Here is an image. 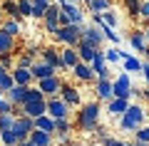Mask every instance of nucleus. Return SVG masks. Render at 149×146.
Instances as JSON below:
<instances>
[{"label": "nucleus", "instance_id": "nucleus-1", "mask_svg": "<svg viewBox=\"0 0 149 146\" xmlns=\"http://www.w3.org/2000/svg\"><path fill=\"white\" fill-rule=\"evenodd\" d=\"M144 119H147V111H144L139 104H129L127 111L122 114V121H119V124H122L124 131H137Z\"/></svg>", "mask_w": 149, "mask_h": 146}, {"label": "nucleus", "instance_id": "nucleus-2", "mask_svg": "<svg viewBox=\"0 0 149 146\" xmlns=\"http://www.w3.org/2000/svg\"><path fill=\"white\" fill-rule=\"evenodd\" d=\"M55 37H57L62 45L77 47V42L82 40V25H74V22H70V25H60V30L55 32Z\"/></svg>", "mask_w": 149, "mask_h": 146}, {"label": "nucleus", "instance_id": "nucleus-3", "mask_svg": "<svg viewBox=\"0 0 149 146\" xmlns=\"http://www.w3.org/2000/svg\"><path fill=\"white\" fill-rule=\"evenodd\" d=\"M97 121H100V107H97L95 102L87 104V107H82V111H80V129L95 131L97 129Z\"/></svg>", "mask_w": 149, "mask_h": 146}, {"label": "nucleus", "instance_id": "nucleus-4", "mask_svg": "<svg viewBox=\"0 0 149 146\" xmlns=\"http://www.w3.org/2000/svg\"><path fill=\"white\" fill-rule=\"evenodd\" d=\"M112 89H114V97H122V99H129V97L134 94V89H132V79H129L127 72L119 74L117 82H112Z\"/></svg>", "mask_w": 149, "mask_h": 146}, {"label": "nucleus", "instance_id": "nucleus-5", "mask_svg": "<svg viewBox=\"0 0 149 146\" xmlns=\"http://www.w3.org/2000/svg\"><path fill=\"white\" fill-rule=\"evenodd\" d=\"M67 109H70V104L62 97H50L47 99V114L52 116V119H65V116H67Z\"/></svg>", "mask_w": 149, "mask_h": 146}, {"label": "nucleus", "instance_id": "nucleus-6", "mask_svg": "<svg viewBox=\"0 0 149 146\" xmlns=\"http://www.w3.org/2000/svg\"><path fill=\"white\" fill-rule=\"evenodd\" d=\"M32 129H35V119H32V116H25V114H20L15 119V124H13V131L17 134V139H20V141L27 139Z\"/></svg>", "mask_w": 149, "mask_h": 146}, {"label": "nucleus", "instance_id": "nucleus-7", "mask_svg": "<svg viewBox=\"0 0 149 146\" xmlns=\"http://www.w3.org/2000/svg\"><path fill=\"white\" fill-rule=\"evenodd\" d=\"M82 40H85L87 45H92V47H97V50H100L102 40H104V32H102V30H100V27H97V25L82 27Z\"/></svg>", "mask_w": 149, "mask_h": 146}, {"label": "nucleus", "instance_id": "nucleus-8", "mask_svg": "<svg viewBox=\"0 0 149 146\" xmlns=\"http://www.w3.org/2000/svg\"><path fill=\"white\" fill-rule=\"evenodd\" d=\"M37 82H40V84H37V87H40V92L47 94V97H55V94L60 92V87H62V82H60L55 74H52V77H45V79H37Z\"/></svg>", "mask_w": 149, "mask_h": 146}, {"label": "nucleus", "instance_id": "nucleus-9", "mask_svg": "<svg viewBox=\"0 0 149 146\" xmlns=\"http://www.w3.org/2000/svg\"><path fill=\"white\" fill-rule=\"evenodd\" d=\"M22 114L37 119L40 114H47V102H25L22 104Z\"/></svg>", "mask_w": 149, "mask_h": 146}, {"label": "nucleus", "instance_id": "nucleus-10", "mask_svg": "<svg viewBox=\"0 0 149 146\" xmlns=\"http://www.w3.org/2000/svg\"><path fill=\"white\" fill-rule=\"evenodd\" d=\"M30 72H32V77H35V79H45V77H52L57 69H55L52 64H47V62H32Z\"/></svg>", "mask_w": 149, "mask_h": 146}, {"label": "nucleus", "instance_id": "nucleus-11", "mask_svg": "<svg viewBox=\"0 0 149 146\" xmlns=\"http://www.w3.org/2000/svg\"><path fill=\"white\" fill-rule=\"evenodd\" d=\"M129 107V99H122V97H112L109 104H107V111H109L112 116H122L124 111H127Z\"/></svg>", "mask_w": 149, "mask_h": 146}, {"label": "nucleus", "instance_id": "nucleus-12", "mask_svg": "<svg viewBox=\"0 0 149 146\" xmlns=\"http://www.w3.org/2000/svg\"><path fill=\"white\" fill-rule=\"evenodd\" d=\"M72 72H74V77H77V79H82V82H90V79L95 77V69H92V64L82 62V60L72 67Z\"/></svg>", "mask_w": 149, "mask_h": 146}, {"label": "nucleus", "instance_id": "nucleus-13", "mask_svg": "<svg viewBox=\"0 0 149 146\" xmlns=\"http://www.w3.org/2000/svg\"><path fill=\"white\" fill-rule=\"evenodd\" d=\"M27 139L35 146H52V134H47V131H42V129H32Z\"/></svg>", "mask_w": 149, "mask_h": 146}, {"label": "nucleus", "instance_id": "nucleus-14", "mask_svg": "<svg viewBox=\"0 0 149 146\" xmlns=\"http://www.w3.org/2000/svg\"><path fill=\"white\" fill-rule=\"evenodd\" d=\"M25 94H27L25 84H13V87L8 89V102H13V104H22V102H25Z\"/></svg>", "mask_w": 149, "mask_h": 146}, {"label": "nucleus", "instance_id": "nucleus-15", "mask_svg": "<svg viewBox=\"0 0 149 146\" xmlns=\"http://www.w3.org/2000/svg\"><path fill=\"white\" fill-rule=\"evenodd\" d=\"M77 52H80V60H82V62H87V64H90L92 60H95V55L100 52V50H97V47H92V45H87L85 40H80V42H77Z\"/></svg>", "mask_w": 149, "mask_h": 146}, {"label": "nucleus", "instance_id": "nucleus-16", "mask_svg": "<svg viewBox=\"0 0 149 146\" xmlns=\"http://www.w3.org/2000/svg\"><path fill=\"white\" fill-rule=\"evenodd\" d=\"M42 62L52 64L55 69H65V62H62V57H60V55H57V50H52V47L42 50Z\"/></svg>", "mask_w": 149, "mask_h": 146}, {"label": "nucleus", "instance_id": "nucleus-17", "mask_svg": "<svg viewBox=\"0 0 149 146\" xmlns=\"http://www.w3.org/2000/svg\"><path fill=\"white\" fill-rule=\"evenodd\" d=\"M60 57H62V62H65V69H72L74 67V64H77V62H80V52H77V47H65V50H62V55H60Z\"/></svg>", "mask_w": 149, "mask_h": 146}, {"label": "nucleus", "instance_id": "nucleus-18", "mask_svg": "<svg viewBox=\"0 0 149 146\" xmlns=\"http://www.w3.org/2000/svg\"><path fill=\"white\" fill-rule=\"evenodd\" d=\"M60 94H62V99L67 102L70 107H77V104H80V92H77L74 87H70V84H62V87H60Z\"/></svg>", "mask_w": 149, "mask_h": 146}, {"label": "nucleus", "instance_id": "nucleus-19", "mask_svg": "<svg viewBox=\"0 0 149 146\" xmlns=\"http://www.w3.org/2000/svg\"><path fill=\"white\" fill-rule=\"evenodd\" d=\"M60 8H62V12L67 15L70 22H74V25H82L85 22V15H82V10L77 5H60Z\"/></svg>", "mask_w": 149, "mask_h": 146}, {"label": "nucleus", "instance_id": "nucleus-20", "mask_svg": "<svg viewBox=\"0 0 149 146\" xmlns=\"http://www.w3.org/2000/svg\"><path fill=\"white\" fill-rule=\"evenodd\" d=\"M13 79H15V84H25V87H30V82L35 77H32V72L27 67H15V69H13Z\"/></svg>", "mask_w": 149, "mask_h": 146}, {"label": "nucleus", "instance_id": "nucleus-21", "mask_svg": "<svg viewBox=\"0 0 149 146\" xmlns=\"http://www.w3.org/2000/svg\"><path fill=\"white\" fill-rule=\"evenodd\" d=\"M35 129H42V131H47V134H55V119L50 114H40L35 119Z\"/></svg>", "mask_w": 149, "mask_h": 146}, {"label": "nucleus", "instance_id": "nucleus-22", "mask_svg": "<svg viewBox=\"0 0 149 146\" xmlns=\"http://www.w3.org/2000/svg\"><path fill=\"white\" fill-rule=\"evenodd\" d=\"M97 97H100V99H107V102L114 97V89H112L109 79H100V82H97Z\"/></svg>", "mask_w": 149, "mask_h": 146}, {"label": "nucleus", "instance_id": "nucleus-23", "mask_svg": "<svg viewBox=\"0 0 149 146\" xmlns=\"http://www.w3.org/2000/svg\"><path fill=\"white\" fill-rule=\"evenodd\" d=\"M13 50H15V37L8 35V32L0 27V55L3 52H13Z\"/></svg>", "mask_w": 149, "mask_h": 146}, {"label": "nucleus", "instance_id": "nucleus-24", "mask_svg": "<svg viewBox=\"0 0 149 146\" xmlns=\"http://www.w3.org/2000/svg\"><path fill=\"white\" fill-rule=\"evenodd\" d=\"M129 42H132V47L137 52H144V50H147V35H144L142 30H134L132 37H129Z\"/></svg>", "mask_w": 149, "mask_h": 146}, {"label": "nucleus", "instance_id": "nucleus-25", "mask_svg": "<svg viewBox=\"0 0 149 146\" xmlns=\"http://www.w3.org/2000/svg\"><path fill=\"white\" fill-rule=\"evenodd\" d=\"M0 141H3V146H17V134L13 129H5V131H0Z\"/></svg>", "mask_w": 149, "mask_h": 146}, {"label": "nucleus", "instance_id": "nucleus-26", "mask_svg": "<svg viewBox=\"0 0 149 146\" xmlns=\"http://www.w3.org/2000/svg\"><path fill=\"white\" fill-rule=\"evenodd\" d=\"M124 72H142V60L137 57H124Z\"/></svg>", "mask_w": 149, "mask_h": 146}, {"label": "nucleus", "instance_id": "nucleus-27", "mask_svg": "<svg viewBox=\"0 0 149 146\" xmlns=\"http://www.w3.org/2000/svg\"><path fill=\"white\" fill-rule=\"evenodd\" d=\"M42 20H45V22H60V5H47Z\"/></svg>", "mask_w": 149, "mask_h": 146}, {"label": "nucleus", "instance_id": "nucleus-28", "mask_svg": "<svg viewBox=\"0 0 149 146\" xmlns=\"http://www.w3.org/2000/svg\"><path fill=\"white\" fill-rule=\"evenodd\" d=\"M25 102H45V94L40 92V87H37V89L27 87V94H25ZM25 102H22V104H25Z\"/></svg>", "mask_w": 149, "mask_h": 146}, {"label": "nucleus", "instance_id": "nucleus-29", "mask_svg": "<svg viewBox=\"0 0 149 146\" xmlns=\"http://www.w3.org/2000/svg\"><path fill=\"white\" fill-rule=\"evenodd\" d=\"M87 5H90L92 12H104V10H109V0H90Z\"/></svg>", "mask_w": 149, "mask_h": 146}, {"label": "nucleus", "instance_id": "nucleus-30", "mask_svg": "<svg viewBox=\"0 0 149 146\" xmlns=\"http://www.w3.org/2000/svg\"><path fill=\"white\" fill-rule=\"evenodd\" d=\"M17 10H20L22 17H30L32 15V0H17Z\"/></svg>", "mask_w": 149, "mask_h": 146}, {"label": "nucleus", "instance_id": "nucleus-31", "mask_svg": "<svg viewBox=\"0 0 149 146\" xmlns=\"http://www.w3.org/2000/svg\"><path fill=\"white\" fill-rule=\"evenodd\" d=\"M3 10H5L8 15L13 17V20H22V15H20V10H17V5H15V3H8V0H5V5H3Z\"/></svg>", "mask_w": 149, "mask_h": 146}, {"label": "nucleus", "instance_id": "nucleus-32", "mask_svg": "<svg viewBox=\"0 0 149 146\" xmlns=\"http://www.w3.org/2000/svg\"><path fill=\"white\" fill-rule=\"evenodd\" d=\"M3 30H5L8 35H13V37H15L17 32H20V20H13V17H10V20H8L5 25H3Z\"/></svg>", "mask_w": 149, "mask_h": 146}, {"label": "nucleus", "instance_id": "nucleus-33", "mask_svg": "<svg viewBox=\"0 0 149 146\" xmlns=\"http://www.w3.org/2000/svg\"><path fill=\"white\" fill-rule=\"evenodd\" d=\"M13 124H15V114H0V131L13 129Z\"/></svg>", "mask_w": 149, "mask_h": 146}, {"label": "nucleus", "instance_id": "nucleus-34", "mask_svg": "<svg viewBox=\"0 0 149 146\" xmlns=\"http://www.w3.org/2000/svg\"><path fill=\"white\" fill-rule=\"evenodd\" d=\"M55 131H57V134H70V121H67V116H65V119H55Z\"/></svg>", "mask_w": 149, "mask_h": 146}, {"label": "nucleus", "instance_id": "nucleus-35", "mask_svg": "<svg viewBox=\"0 0 149 146\" xmlns=\"http://www.w3.org/2000/svg\"><path fill=\"white\" fill-rule=\"evenodd\" d=\"M124 5H127V10H129L132 17L139 15V0H124Z\"/></svg>", "mask_w": 149, "mask_h": 146}, {"label": "nucleus", "instance_id": "nucleus-36", "mask_svg": "<svg viewBox=\"0 0 149 146\" xmlns=\"http://www.w3.org/2000/svg\"><path fill=\"white\" fill-rule=\"evenodd\" d=\"M102 20H104L109 27H117V15H114L112 10H104V12H102Z\"/></svg>", "mask_w": 149, "mask_h": 146}, {"label": "nucleus", "instance_id": "nucleus-37", "mask_svg": "<svg viewBox=\"0 0 149 146\" xmlns=\"http://www.w3.org/2000/svg\"><path fill=\"white\" fill-rule=\"evenodd\" d=\"M134 134H137V139H134V141H147V144H149V126H139Z\"/></svg>", "mask_w": 149, "mask_h": 146}, {"label": "nucleus", "instance_id": "nucleus-38", "mask_svg": "<svg viewBox=\"0 0 149 146\" xmlns=\"http://www.w3.org/2000/svg\"><path fill=\"white\" fill-rule=\"evenodd\" d=\"M104 60H107V62H119V60H122V57H119V50H117V47L107 50V52H104Z\"/></svg>", "mask_w": 149, "mask_h": 146}, {"label": "nucleus", "instance_id": "nucleus-39", "mask_svg": "<svg viewBox=\"0 0 149 146\" xmlns=\"http://www.w3.org/2000/svg\"><path fill=\"white\" fill-rule=\"evenodd\" d=\"M139 17H144V20H149V0H144V3H139Z\"/></svg>", "mask_w": 149, "mask_h": 146}, {"label": "nucleus", "instance_id": "nucleus-40", "mask_svg": "<svg viewBox=\"0 0 149 146\" xmlns=\"http://www.w3.org/2000/svg\"><path fill=\"white\" fill-rule=\"evenodd\" d=\"M17 67H27V69H30L32 67V57H30V55H22V57L17 60Z\"/></svg>", "mask_w": 149, "mask_h": 146}, {"label": "nucleus", "instance_id": "nucleus-41", "mask_svg": "<svg viewBox=\"0 0 149 146\" xmlns=\"http://www.w3.org/2000/svg\"><path fill=\"white\" fill-rule=\"evenodd\" d=\"M142 74H144V79L149 84V62H142Z\"/></svg>", "mask_w": 149, "mask_h": 146}, {"label": "nucleus", "instance_id": "nucleus-42", "mask_svg": "<svg viewBox=\"0 0 149 146\" xmlns=\"http://www.w3.org/2000/svg\"><path fill=\"white\" fill-rule=\"evenodd\" d=\"M119 144H122V141H117V139H107V136H104V146H119Z\"/></svg>", "mask_w": 149, "mask_h": 146}, {"label": "nucleus", "instance_id": "nucleus-43", "mask_svg": "<svg viewBox=\"0 0 149 146\" xmlns=\"http://www.w3.org/2000/svg\"><path fill=\"white\" fill-rule=\"evenodd\" d=\"M80 0H57V5H77Z\"/></svg>", "mask_w": 149, "mask_h": 146}, {"label": "nucleus", "instance_id": "nucleus-44", "mask_svg": "<svg viewBox=\"0 0 149 146\" xmlns=\"http://www.w3.org/2000/svg\"><path fill=\"white\" fill-rule=\"evenodd\" d=\"M17 146H35V144H32L30 139H22V141H17Z\"/></svg>", "mask_w": 149, "mask_h": 146}, {"label": "nucleus", "instance_id": "nucleus-45", "mask_svg": "<svg viewBox=\"0 0 149 146\" xmlns=\"http://www.w3.org/2000/svg\"><path fill=\"white\" fill-rule=\"evenodd\" d=\"M134 146H149L147 141H134Z\"/></svg>", "mask_w": 149, "mask_h": 146}, {"label": "nucleus", "instance_id": "nucleus-46", "mask_svg": "<svg viewBox=\"0 0 149 146\" xmlns=\"http://www.w3.org/2000/svg\"><path fill=\"white\" fill-rule=\"evenodd\" d=\"M144 35H147V45H149V20H147V32Z\"/></svg>", "mask_w": 149, "mask_h": 146}, {"label": "nucleus", "instance_id": "nucleus-47", "mask_svg": "<svg viewBox=\"0 0 149 146\" xmlns=\"http://www.w3.org/2000/svg\"><path fill=\"white\" fill-rule=\"evenodd\" d=\"M144 97H147V99H149V89H147V92H144Z\"/></svg>", "mask_w": 149, "mask_h": 146}, {"label": "nucleus", "instance_id": "nucleus-48", "mask_svg": "<svg viewBox=\"0 0 149 146\" xmlns=\"http://www.w3.org/2000/svg\"><path fill=\"white\" fill-rule=\"evenodd\" d=\"M119 146H134V144H119Z\"/></svg>", "mask_w": 149, "mask_h": 146}, {"label": "nucleus", "instance_id": "nucleus-49", "mask_svg": "<svg viewBox=\"0 0 149 146\" xmlns=\"http://www.w3.org/2000/svg\"><path fill=\"white\" fill-rule=\"evenodd\" d=\"M8 3H15V0H8Z\"/></svg>", "mask_w": 149, "mask_h": 146}, {"label": "nucleus", "instance_id": "nucleus-50", "mask_svg": "<svg viewBox=\"0 0 149 146\" xmlns=\"http://www.w3.org/2000/svg\"><path fill=\"white\" fill-rule=\"evenodd\" d=\"M0 97H3V89H0Z\"/></svg>", "mask_w": 149, "mask_h": 146}, {"label": "nucleus", "instance_id": "nucleus-51", "mask_svg": "<svg viewBox=\"0 0 149 146\" xmlns=\"http://www.w3.org/2000/svg\"><path fill=\"white\" fill-rule=\"evenodd\" d=\"M85 3H90V0H85Z\"/></svg>", "mask_w": 149, "mask_h": 146}]
</instances>
